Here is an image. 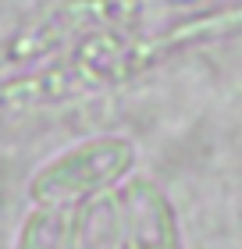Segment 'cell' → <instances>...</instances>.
I'll list each match as a JSON object with an SVG mask.
<instances>
[{"label":"cell","instance_id":"cell-1","mask_svg":"<svg viewBox=\"0 0 242 249\" xmlns=\"http://www.w3.org/2000/svg\"><path fill=\"white\" fill-rule=\"evenodd\" d=\"M132 160V146L121 139H103L78 146L68 157L54 160L47 171L32 178V196L36 199H78L103 185H111Z\"/></svg>","mask_w":242,"mask_h":249}]
</instances>
